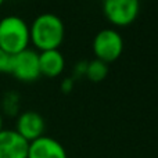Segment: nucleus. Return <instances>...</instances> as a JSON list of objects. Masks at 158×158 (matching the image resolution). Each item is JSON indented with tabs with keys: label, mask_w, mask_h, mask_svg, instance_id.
I'll return each mask as SVG.
<instances>
[{
	"label": "nucleus",
	"mask_w": 158,
	"mask_h": 158,
	"mask_svg": "<svg viewBox=\"0 0 158 158\" xmlns=\"http://www.w3.org/2000/svg\"><path fill=\"white\" fill-rule=\"evenodd\" d=\"M65 36L63 19L52 13H43L32 21L29 27L31 43L39 50H58Z\"/></svg>",
	"instance_id": "1"
},
{
	"label": "nucleus",
	"mask_w": 158,
	"mask_h": 158,
	"mask_svg": "<svg viewBox=\"0 0 158 158\" xmlns=\"http://www.w3.org/2000/svg\"><path fill=\"white\" fill-rule=\"evenodd\" d=\"M31 43L29 27L18 15H7L0 19V49L14 56L28 49Z\"/></svg>",
	"instance_id": "2"
},
{
	"label": "nucleus",
	"mask_w": 158,
	"mask_h": 158,
	"mask_svg": "<svg viewBox=\"0 0 158 158\" xmlns=\"http://www.w3.org/2000/svg\"><path fill=\"white\" fill-rule=\"evenodd\" d=\"M92 49L96 58L108 65L122 56L123 39L118 31L106 28L96 33V36L93 38Z\"/></svg>",
	"instance_id": "3"
},
{
	"label": "nucleus",
	"mask_w": 158,
	"mask_h": 158,
	"mask_svg": "<svg viewBox=\"0 0 158 158\" xmlns=\"http://www.w3.org/2000/svg\"><path fill=\"white\" fill-rule=\"evenodd\" d=\"M103 13L115 27H128L137 19L140 0H103Z\"/></svg>",
	"instance_id": "4"
},
{
	"label": "nucleus",
	"mask_w": 158,
	"mask_h": 158,
	"mask_svg": "<svg viewBox=\"0 0 158 158\" xmlns=\"http://www.w3.org/2000/svg\"><path fill=\"white\" fill-rule=\"evenodd\" d=\"M8 74H11L14 78L21 82L36 81L40 77L39 53L32 49H25L17 54L11 56Z\"/></svg>",
	"instance_id": "5"
},
{
	"label": "nucleus",
	"mask_w": 158,
	"mask_h": 158,
	"mask_svg": "<svg viewBox=\"0 0 158 158\" xmlns=\"http://www.w3.org/2000/svg\"><path fill=\"white\" fill-rule=\"evenodd\" d=\"M46 123L44 119L39 112L36 111H25L18 115L15 122V129L14 131L25 139L28 143L39 139L44 135Z\"/></svg>",
	"instance_id": "6"
},
{
	"label": "nucleus",
	"mask_w": 158,
	"mask_h": 158,
	"mask_svg": "<svg viewBox=\"0 0 158 158\" xmlns=\"http://www.w3.org/2000/svg\"><path fill=\"white\" fill-rule=\"evenodd\" d=\"M27 158H68V156L58 140L43 135L29 143Z\"/></svg>",
	"instance_id": "7"
},
{
	"label": "nucleus",
	"mask_w": 158,
	"mask_h": 158,
	"mask_svg": "<svg viewBox=\"0 0 158 158\" xmlns=\"http://www.w3.org/2000/svg\"><path fill=\"white\" fill-rule=\"evenodd\" d=\"M29 143L15 131L3 129L0 132V158H27Z\"/></svg>",
	"instance_id": "8"
},
{
	"label": "nucleus",
	"mask_w": 158,
	"mask_h": 158,
	"mask_svg": "<svg viewBox=\"0 0 158 158\" xmlns=\"http://www.w3.org/2000/svg\"><path fill=\"white\" fill-rule=\"evenodd\" d=\"M65 68V58L60 50H46L39 52V69L40 77L57 78L63 74Z\"/></svg>",
	"instance_id": "9"
},
{
	"label": "nucleus",
	"mask_w": 158,
	"mask_h": 158,
	"mask_svg": "<svg viewBox=\"0 0 158 158\" xmlns=\"http://www.w3.org/2000/svg\"><path fill=\"white\" fill-rule=\"evenodd\" d=\"M107 75H108V65L106 63L97 60V58H94L92 61H87L85 77L89 79L90 82H94V83L101 82L107 78Z\"/></svg>",
	"instance_id": "10"
},
{
	"label": "nucleus",
	"mask_w": 158,
	"mask_h": 158,
	"mask_svg": "<svg viewBox=\"0 0 158 158\" xmlns=\"http://www.w3.org/2000/svg\"><path fill=\"white\" fill-rule=\"evenodd\" d=\"M3 110L6 111V114L8 115H15L18 111V94L14 92H10L4 96L3 100Z\"/></svg>",
	"instance_id": "11"
},
{
	"label": "nucleus",
	"mask_w": 158,
	"mask_h": 158,
	"mask_svg": "<svg viewBox=\"0 0 158 158\" xmlns=\"http://www.w3.org/2000/svg\"><path fill=\"white\" fill-rule=\"evenodd\" d=\"M10 60H11V56H8L6 52H3L0 49V74L3 72H7L8 74V69H10Z\"/></svg>",
	"instance_id": "12"
},
{
	"label": "nucleus",
	"mask_w": 158,
	"mask_h": 158,
	"mask_svg": "<svg viewBox=\"0 0 158 158\" xmlns=\"http://www.w3.org/2000/svg\"><path fill=\"white\" fill-rule=\"evenodd\" d=\"M74 89V79L72 78H65L61 83V92L63 93H69Z\"/></svg>",
	"instance_id": "13"
},
{
	"label": "nucleus",
	"mask_w": 158,
	"mask_h": 158,
	"mask_svg": "<svg viewBox=\"0 0 158 158\" xmlns=\"http://www.w3.org/2000/svg\"><path fill=\"white\" fill-rule=\"evenodd\" d=\"M86 64L87 63H78L77 64V67H75L77 75H85V71H86Z\"/></svg>",
	"instance_id": "14"
},
{
	"label": "nucleus",
	"mask_w": 158,
	"mask_h": 158,
	"mask_svg": "<svg viewBox=\"0 0 158 158\" xmlns=\"http://www.w3.org/2000/svg\"><path fill=\"white\" fill-rule=\"evenodd\" d=\"M3 131V118H2V115H0V132Z\"/></svg>",
	"instance_id": "15"
},
{
	"label": "nucleus",
	"mask_w": 158,
	"mask_h": 158,
	"mask_svg": "<svg viewBox=\"0 0 158 158\" xmlns=\"http://www.w3.org/2000/svg\"><path fill=\"white\" fill-rule=\"evenodd\" d=\"M3 3H4V0H0V6H2V4H3Z\"/></svg>",
	"instance_id": "16"
}]
</instances>
